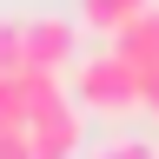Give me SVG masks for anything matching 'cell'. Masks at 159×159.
<instances>
[{"label": "cell", "mask_w": 159, "mask_h": 159, "mask_svg": "<svg viewBox=\"0 0 159 159\" xmlns=\"http://www.w3.org/2000/svg\"><path fill=\"white\" fill-rule=\"evenodd\" d=\"M73 99H80L86 113H106V119L133 113V106H139V66L119 60V53L80 60V66H73Z\"/></svg>", "instance_id": "1"}, {"label": "cell", "mask_w": 159, "mask_h": 159, "mask_svg": "<svg viewBox=\"0 0 159 159\" xmlns=\"http://www.w3.org/2000/svg\"><path fill=\"white\" fill-rule=\"evenodd\" d=\"M27 146H33V159H80V146H86V106L60 99L53 113H40L27 126Z\"/></svg>", "instance_id": "2"}, {"label": "cell", "mask_w": 159, "mask_h": 159, "mask_svg": "<svg viewBox=\"0 0 159 159\" xmlns=\"http://www.w3.org/2000/svg\"><path fill=\"white\" fill-rule=\"evenodd\" d=\"M73 53H80V27H73V20H60V13H33L27 20V66L66 73Z\"/></svg>", "instance_id": "3"}, {"label": "cell", "mask_w": 159, "mask_h": 159, "mask_svg": "<svg viewBox=\"0 0 159 159\" xmlns=\"http://www.w3.org/2000/svg\"><path fill=\"white\" fill-rule=\"evenodd\" d=\"M146 7H152V0H80V20L119 40V33H126V27H133V20L146 13Z\"/></svg>", "instance_id": "4"}, {"label": "cell", "mask_w": 159, "mask_h": 159, "mask_svg": "<svg viewBox=\"0 0 159 159\" xmlns=\"http://www.w3.org/2000/svg\"><path fill=\"white\" fill-rule=\"evenodd\" d=\"M86 159H159V146H152V139H139V133H113V139H99Z\"/></svg>", "instance_id": "5"}, {"label": "cell", "mask_w": 159, "mask_h": 159, "mask_svg": "<svg viewBox=\"0 0 159 159\" xmlns=\"http://www.w3.org/2000/svg\"><path fill=\"white\" fill-rule=\"evenodd\" d=\"M27 66V20H7L0 13V73Z\"/></svg>", "instance_id": "6"}, {"label": "cell", "mask_w": 159, "mask_h": 159, "mask_svg": "<svg viewBox=\"0 0 159 159\" xmlns=\"http://www.w3.org/2000/svg\"><path fill=\"white\" fill-rule=\"evenodd\" d=\"M0 159H33V146H27V133L0 126Z\"/></svg>", "instance_id": "7"}]
</instances>
